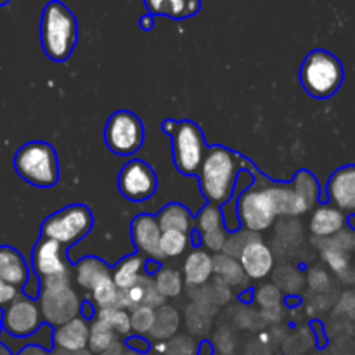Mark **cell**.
Listing matches in <instances>:
<instances>
[{
	"label": "cell",
	"mask_w": 355,
	"mask_h": 355,
	"mask_svg": "<svg viewBox=\"0 0 355 355\" xmlns=\"http://www.w3.org/2000/svg\"><path fill=\"white\" fill-rule=\"evenodd\" d=\"M309 227L315 238L328 239L347 227V215L336 207H333L331 203L321 205L312 214Z\"/></svg>",
	"instance_id": "17"
},
{
	"label": "cell",
	"mask_w": 355,
	"mask_h": 355,
	"mask_svg": "<svg viewBox=\"0 0 355 355\" xmlns=\"http://www.w3.org/2000/svg\"><path fill=\"white\" fill-rule=\"evenodd\" d=\"M354 252H355V250H354Z\"/></svg>",
	"instance_id": "54"
},
{
	"label": "cell",
	"mask_w": 355,
	"mask_h": 355,
	"mask_svg": "<svg viewBox=\"0 0 355 355\" xmlns=\"http://www.w3.org/2000/svg\"><path fill=\"white\" fill-rule=\"evenodd\" d=\"M99 355H123V347H121V343H116V345L111 347L110 350H106V352Z\"/></svg>",
	"instance_id": "46"
},
{
	"label": "cell",
	"mask_w": 355,
	"mask_h": 355,
	"mask_svg": "<svg viewBox=\"0 0 355 355\" xmlns=\"http://www.w3.org/2000/svg\"><path fill=\"white\" fill-rule=\"evenodd\" d=\"M214 274H217L218 279L227 284V286H239V284L245 283L246 277L238 260L224 255V253L214 257Z\"/></svg>",
	"instance_id": "26"
},
{
	"label": "cell",
	"mask_w": 355,
	"mask_h": 355,
	"mask_svg": "<svg viewBox=\"0 0 355 355\" xmlns=\"http://www.w3.org/2000/svg\"><path fill=\"white\" fill-rule=\"evenodd\" d=\"M0 326H2V322H0Z\"/></svg>",
	"instance_id": "53"
},
{
	"label": "cell",
	"mask_w": 355,
	"mask_h": 355,
	"mask_svg": "<svg viewBox=\"0 0 355 355\" xmlns=\"http://www.w3.org/2000/svg\"><path fill=\"white\" fill-rule=\"evenodd\" d=\"M196 345H194L193 340H189L187 336H179V338H173L172 342H168L165 345L163 354L165 355H196Z\"/></svg>",
	"instance_id": "37"
},
{
	"label": "cell",
	"mask_w": 355,
	"mask_h": 355,
	"mask_svg": "<svg viewBox=\"0 0 355 355\" xmlns=\"http://www.w3.org/2000/svg\"><path fill=\"white\" fill-rule=\"evenodd\" d=\"M144 6L151 16H168L180 21L200 12L201 0H144Z\"/></svg>",
	"instance_id": "19"
},
{
	"label": "cell",
	"mask_w": 355,
	"mask_h": 355,
	"mask_svg": "<svg viewBox=\"0 0 355 355\" xmlns=\"http://www.w3.org/2000/svg\"><path fill=\"white\" fill-rule=\"evenodd\" d=\"M125 297V307H159L163 304V297L158 293V290L155 288L149 277L141 276L137 283L130 288V290L123 291Z\"/></svg>",
	"instance_id": "21"
},
{
	"label": "cell",
	"mask_w": 355,
	"mask_h": 355,
	"mask_svg": "<svg viewBox=\"0 0 355 355\" xmlns=\"http://www.w3.org/2000/svg\"><path fill=\"white\" fill-rule=\"evenodd\" d=\"M153 26H155V16H151V14H144V16L141 17V28L142 30L149 31Z\"/></svg>",
	"instance_id": "45"
},
{
	"label": "cell",
	"mask_w": 355,
	"mask_h": 355,
	"mask_svg": "<svg viewBox=\"0 0 355 355\" xmlns=\"http://www.w3.org/2000/svg\"><path fill=\"white\" fill-rule=\"evenodd\" d=\"M156 319V311L151 307H137L130 314V326L135 335H149Z\"/></svg>",
	"instance_id": "34"
},
{
	"label": "cell",
	"mask_w": 355,
	"mask_h": 355,
	"mask_svg": "<svg viewBox=\"0 0 355 355\" xmlns=\"http://www.w3.org/2000/svg\"><path fill=\"white\" fill-rule=\"evenodd\" d=\"M92 214L85 205H71L47 217L42 225V234L44 238L58 241L59 245L68 246L85 238L92 229Z\"/></svg>",
	"instance_id": "6"
},
{
	"label": "cell",
	"mask_w": 355,
	"mask_h": 355,
	"mask_svg": "<svg viewBox=\"0 0 355 355\" xmlns=\"http://www.w3.org/2000/svg\"><path fill=\"white\" fill-rule=\"evenodd\" d=\"M123 355H141V354H137V352H132V350H128V352H123Z\"/></svg>",
	"instance_id": "51"
},
{
	"label": "cell",
	"mask_w": 355,
	"mask_h": 355,
	"mask_svg": "<svg viewBox=\"0 0 355 355\" xmlns=\"http://www.w3.org/2000/svg\"><path fill=\"white\" fill-rule=\"evenodd\" d=\"M127 345L132 352H137V354H146L149 350V343L146 342L142 336H132V338L127 340Z\"/></svg>",
	"instance_id": "43"
},
{
	"label": "cell",
	"mask_w": 355,
	"mask_h": 355,
	"mask_svg": "<svg viewBox=\"0 0 355 355\" xmlns=\"http://www.w3.org/2000/svg\"><path fill=\"white\" fill-rule=\"evenodd\" d=\"M89 331L90 326L87 324L85 318H75L55 328L52 342L55 349L61 352H80V350H87Z\"/></svg>",
	"instance_id": "16"
},
{
	"label": "cell",
	"mask_w": 355,
	"mask_h": 355,
	"mask_svg": "<svg viewBox=\"0 0 355 355\" xmlns=\"http://www.w3.org/2000/svg\"><path fill=\"white\" fill-rule=\"evenodd\" d=\"M343 78H345V71L340 59L324 49H315L309 52L307 58L302 62V87L309 96L315 99H328L335 96L342 87Z\"/></svg>",
	"instance_id": "3"
},
{
	"label": "cell",
	"mask_w": 355,
	"mask_h": 355,
	"mask_svg": "<svg viewBox=\"0 0 355 355\" xmlns=\"http://www.w3.org/2000/svg\"><path fill=\"white\" fill-rule=\"evenodd\" d=\"M9 2H10V0H0V7H3L6 3H9Z\"/></svg>",
	"instance_id": "52"
},
{
	"label": "cell",
	"mask_w": 355,
	"mask_h": 355,
	"mask_svg": "<svg viewBox=\"0 0 355 355\" xmlns=\"http://www.w3.org/2000/svg\"><path fill=\"white\" fill-rule=\"evenodd\" d=\"M0 355H12V354H10V352H9V350H7V349H6V347H3V345H2V343H0Z\"/></svg>",
	"instance_id": "50"
},
{
	"label": "cell",
	"mask_w": 355,
	"mask_h": 355,
	"mask_svg": "<svg viewBox=\"0 0 355 355\" xmlns=\"http://www.w3.org/2000/svg\"><path fill=\"white\" fill-rule=\"evenodd\" d=\"M14 168L21 179L38 187H51L59 179L55 149L45 142H30L19 148L14 158Z\"/></svg>",
	"instance_id": "4"
},
{
	"label": "cell",
	"mask_w": 355,
	"mask_h": 355,
	"mask_svg": "<svg viewBox=\"0 0 355 355\" xmlns=\"http://www.w3.org/2000/svg\"><path fill=\"white\" fill-rule=\"evenodd\" d=\"M156 175L149 165L141 159H130L118 175L120 193L130 201H144L155 194Z\"/></svg>",
	"instance_id": "11"
},
{
	"label": "cell",
	"mask_w": 355,
	"mask_h": 355,
	"mask_svg": "<svg viewBox=\"0 0 355 355\" xmlns=\"http://www.w3.org/2000/svg\"><path fill=\"white\" fill-rule=\"evenodd\" d=\"M158 224L162 232L165 231H179L184 234H189L191 227H193V218L191 214L179 203H172L168 207L163 208L158 215Z\"/></svg>",
	"instance_id": "22"
},
{
	"label": "cell",
	"mask_w": 355,
	"mask_h": 355,
	"mask_svg": "<svg viewBox=\"0 0 355 355\" xmlns=\"http://www.w3.org/2000/svg\"><path fill=\"white\" fill-rule=\"evenodd\" d=\"M155 288L163 298H172L182 291V277L177 270L162 269L155 277Z\"/></svg>",
	"instance_id": "31"
},
{
	"label": "cell",
	"mask_w": 355,
	"mask_h": 355,
	"mask_svg": "<svg viewBox=\"0 0 355 355\" xmlns=\"http://www.w3.org/2000/svg\"><path fill=\"white\" fill-rule=\"evenodd\" d=\"M92 295L94 302H96L99 309H127L125 307L123 291L118 290L116 284L111 279V276L103 277V279L92 288Z\"/></svg>",
	"instance_id": "25"
},
{
	"label": "cell",
	"mask_w": 355,
	"mask_h": 355,
	"mask_svg": "<svg viewBox=\"0 0 355 355\" xmlns=\"http://www.w3.org/2000/svg\"><path fill=\"white\" fill-rule=\"evenodd\" d=\"M42 326L40 307L31 298H19L7 305L2 315L3 333L14 338H28Z\"/></svg>",
	"instance_id": "10"
},
{
	"label": "cell",
	"mask_w": 355,
	"mask_h": 355,
	"mask_svg": "<svg viewBox=\"0 0 355 355\" xmlns=\"http://www.w3.org/2000/svg\"><path fill=\"white\" fill-rule=\"evenodd\" d=\"M177 329H179V315H177V312L172 311L170 307H163L162 311L156 312L155 324H153L149 335H151V338L163 342V340L172 338Z\"/></svg>",
	"instance_id": "28"
},
{
	"label": "cell",
	"mask_w": 355,
	"mask_h": 355,
	"mask_svg": "<svg viewBox=\"0 0 355 355\" xmlns=\"http://www.w3.org/2000/svg\"><path fill=\"white\" fill-rule=\"evenodd\" d=\"M319 246H321V248L338 250V252H343L349 255L350 252L355 250V231L352 227L342 229L338 234L331 236V238L328 239H321V241H319Z\"/></svg>",
	"instance_id": "35"
},
{
	"label": "cell",
	"mask_w": 355,
	"mask_h": 355,
	"mask_svg": "<svg viewBox=\"0 0 355 355\" xmlns=\"http://www.w3.org/2000/svg\"><path fill=\"white\" fill-rule=\"evenodd\" d=\"M76 272V281L82 288L92 291V288L99 283L103 277L111 276L110 269L104 262H101L99 259H94V257H85V259L78 260L75 267Z\"/></svg>",
	"instance_id": "24"
},
{
	"label": "cell",
	"mask_w": 355,
	"mask_h": 355,
	"mask_svg": "<svg viewBox=\"0 0 355 355\" xmlns=\"http://www.w3.org/2000/svg\"><path fill=\"white\" fill-rule=\"evenodd\" d=\"M309 284H311L312 290L315 291H324L329 286V277L324 270L314 269L309 272Z\"/></svg>",
	"instance_id": "41"
},
{
	"label": "cell",
	"mask_w": 355,
	"mask_h": 355,
	"mask_svg": "<svg viewBox=\"0 0 355 355\" xmlns=\"http://www.w3.org/2000/svg\"><path fill=\"white\" fill-rule=\"evenodd\" d=\"M214 354V349H211L210 343H201L200 349L196 350V355H211Z\"/></svg>",
	"instance_id": "47"
},
{
	"label": "cell",
	"mask_w": 355,
	"mask_h": 355,
	"mask_svg": "<svg viewBox=\"0 0 355 355\" xmlns=\"http://www.w3.org/2000/svg\"><path fill=\"white\" fill-rule=\"evenodd\" d=\"M40 40L45 54L52 61H66L78 40V23L75 14L59 0L44 7L40 21Z\"/></svg>",
	"instance_id": "1"
},
{
	"label": "cell",
	"mask_w": 355,
	"mask_h": 355,
	"mask_svg": "<svg viewBox=\"0 0 355 355\" xmlns=\"http://www.w3.org/2000/svg\"><path fill=\"white\" fill-rule=\"evenodd\" d=\"M31 266H33L35 274L40 276L42 279L68 276V263L62 257V245L47 238H42L35 245Z\"/></svg>",
	"instance_id": "12"
},
{
	"label": "cell",
	"mask_w": 355,
	"mask_h": 355,
	"mask_svg": "<svg viewBox=\"0 0 355 355\" xmlns=\"http://www.w3.org/2000/svg\"><path fill=\"white\" fill-rule=\"evenodd\" d=\"M187 245H189V236L179 231H165L162 232V239H159V250H162L163 259H175V257L182 255L186 252Z\"/></svg>",
	"instance_id": "32"
},
{
	"label": "cell",
	"mask_w": 355,
	"mask_h": 355,
	"mask_svg": "<svg viewBox=\"0 0 355 355\" xmlns=\"http://www.w3.org/2000/svg\"><path fill=\"white\" fill-rule=\"evenodd\" d=\"M214 274V257L205 250H194L184 262V279L191 286H201Z\"/></svg>",
	"instance_id": "20"
},
{
	"label": "cell",
	"mask_w": 355,
	"mask_h": 355,
	"mask_svg": "<svg viewBox=\"0 0 355 355\" xmlns=\"http://www.w3.org/2000/svg\"><path fill=\"white\" fill-rule=\"evenodd\" d=\"M253 236H255V232H250V231L236 232V234H232V238H227V241H225L224 255L232 257V259H234V257H239L241 250L245 248V245L253 238Z\"/></svg>",
	"instance_id": "38"
},
{
	"label": "cell",
	"mask_w": 355,
	"mask_h": 355,
	"mask_svg": "<svg viewBox=\"0 0 355 355\" xmlns=\"http://www.w3.org/2000/svg\"><path fill=\"white\" fill-rule=\"evenodd\" d=\"M82 311L78 297L69 286V276L42 279L40 314L49 326H61L78 318Z\"/></svg>",
	"instance_id": "5"
},
{
	"label": "cell",
	"mask_w": 355,
	"mask_h": 355,
	"mask_svg": "<svg viewBox=\"0 0 355 355\" xmlns=\"http://www.w3.org/2000/svg\"><path fill=\"white\" fill-rule=\"evenodd\" d=\"M97 319L106 322L116 335L127 336L130 335L132 326H130V314L125 309H101Z\"/></svg>",
	"instance_id": "29"
},
{
	"label": "cell",
	"mask_w": 355,
	"mask_h": 355,
	"mask_svg": "<svg viewBox=\"0 0 355 355\" xmlns=\"http://www.w3.org/2000/svg\"><path fill=\"white\" fill-rule=\"evenodd\" d=\"M17 297H19L17 288L0 279V307H7V305L12 304Z\"/></svg>",
	"instance_id": "42"
},
{
	"label": "cell",
	"mask_w": 355,
	"mask_h": 355,
	"mask_svg": "<svg viewBox=\"0 0 355 355\" xmlns=\"http://www.w3.org/2000/svg\"><path fill=\"white\" fill-rule=\"evenodd\" d=\"M321 255L333 272L345 274L347 270H349L350 260L347 253L338 252V250H333V248H321Z\"/></svg>",
	"instance_id": "36"
},
{
	"label": "cell",
	"mask_w": 355,
	"mask_h": 355,
	"mask_svg": "<svg viewBox=\"0 0 355 355\" xmlns=\"http://www.w3.org/2000/svg\"><path fill=\"white\" fill-rule=\"evenodd\" d=\"M225 241H227V232H225L224 227L203 236V245L211 252H224Z\"/></svg>",
	"instance_id": "40"
},
{
	"label": "cell",
	"mask_w": 355,
	"mask_h": 355,
	"mask_svg": "<svg viewBox=\"0 0 355 355\" xmlns=\"http://www.w3.org/2000/svg\"><path fill=\"white\" fill-rule=\"evenodd\" d=\"M172 155L175 168L184 175L200 172V166L207 155L203 134L194 121H177L172 134Z\"/></svg>",
	"instance_id": "7"
},
{
	"label": "cell",
	"mask_w": 355,
	"mask_h": 355,
	"mask_svg": "<svg viewBox=\"0 0 355 355\" xmlns=\"http://www.w3.org/2000/svg\"><path fill=\"white\" fill-rule=\"evenodd\" d=\"M116 336V333H114L106 322L96 319V321L92 322V326H90L89 345H87V349H89V352L92 355L106 352V350H110L111 347H114L118 343Z\"/></svg>",
	"instance_id": "27"
},
{
	"label": "cell",
	"mask_w": 355,
	"mask_h": 355,
	"mask_svg": "<svg viewBox=\"0 0 355 355\" xmlns=\"http://www.w3.org/2000/svg\"><path fill=\"white\" fill-rule=\"evenodd\" d=\"M54 355H92L89 352V350H80V352H61V350H58Z\"/></svg>",
	"instance_id": "49"
},
{
	"label": "cell",
	"mask_w": 355,
	"mask_h": 355,
	"mask_svg": "<svg viewBox=\"0 0 355 355\" xmlns=\"http://www.w3.org/2000/svg\"><path fill=\"white\" fill-rule=\"evenodd\" d=\"M291 186H293V189L300 194V198L307 203L309 208H312L315 203H318L319 184L311 172H305V170L298 172Z\"/></svg>",
	"instance_id": "30"
},
{
	"label": "cell",
	"mask_w": 355,
	"mask_h": 355,
	"mask_svg": "<svg viewBox=\"0 0 355 355\" xmlns=\"http://www.w3.org/2000/svg\"><path fill=\"white\" fill-rule=\"evenodd\" d=\"M238 220L250 232H262L274 224L277 207L272 187H252L243 191L238 200Z\"/></svg>",
	"instance_id": "8"
},
{
	"label": "cell",
	"mask_w": 355,
	"mask_h": 355,
	"mask_svg": "<svg viewBox=\"0 0 355 355\" xmlns=\"http://www.w3.org/2000/svg\"><path fill=\"white\" fill-rule=\"evenodd\" d=\"M16 355H49L47 350L44 347H38V345H26L19 350Z\"/></svg>",
	"instance_id": "44"
},
{
	"label": "cell",
	"mask_w": 355,
	"mask_h": 355,
	"mask_svg": "<svg viewBox=\"0 0 355 355\" xmlns=\"http://www.w3.org/2000/svg\"><path fill=\"white\" fill-rule=\"evenodd\" d=\"M328 200L345 215L355 217V165H345L331 173L326 186Z\"/></svg>",
	"instance_id": "13"
},
{
	"label": "cell",
	"mask_w": 355,
	"mask_h": 355,
	"mask_svg": "<svg viewBox=\"0 0 355 355\" xmlns=\"http://www.w3.org/2000/svg\"><path fill=\"white\" fill-rule=\"evenodd\" d=\"M104 141L114 155H134L144 142V128L141 120L128 111L111 114L104 128Z\"/></svg>",
	"instance_id": "9"
},
{
	"label": "cell",
	"mask_w": 355,
	"mask_h": 355,
	"mask_svg": "<svg viewBox=\"0 0 355 355\" xmlns=\"http://www.w3.org/2000/svg\"><path fill=\"white\" fill-rule=\"evenodd\" d=\"M238 180V165L229 149L215 146L205 155L200 166V184L203 196L210 203H225L232 196Z\"/></svg>",
	"instance_id": "2"
},
{
	"label": "cell",
	"mask_w": 355,
	"mask_h": 355,
	"mask_svg": "<svg viewBox=\"0 0 355 355\" xmlns=\"http://www.w3.org/2000/svg\"><path fill=\"white\" fill-rule=\"evenodd\" d=\"M196 225H198V231L201 232V236L224 227V215H222L220 208L215 207V205H208V207H205L203 210L200 211V215H198Z\"/></svg>",
	"instance_id": "33"
},
{
	"label": "cell",
	"mask_w": 355,
	"mask_h": 355,
	"mask_svg": "<svg viewBox=\"0 0 355 355\" xmlns=\"http://www.w3.org/2000/svg\"><path fill=\"white\" fill-rule=\"evenodd\" d=\"M259 304L262 305L266 311H274V309H277V305H279L281 302V295H279V290H277L276 286H263L260 288L259 291ZM263 311V312H266Z\"/></svg>",
	"instance_id": "39"
},
{
	"label": "cell",
	"mask_w": 355,
	"mask_h": 355,
	"mask_svg": "<svg viewBox=\"0 0 355 355\" xmlns=\"http://www.w3.org/2000/svg\"><path fill=\"white\" fill-rule=\"evenodd\" d=\"M28 266L19 252L10 246H0V279L21 288L28 283Z\"/></svg>",
	"instance_id": "18"
},
{
	"label": "cell",
	"mask_w": 355,
	"mask_h": 355,
	"mask_svg": "<svg viewBox=\"0 0 355 355\" xmlns=\"http://www.w3.org/2000/svg\"><path fill=\"white\" fill-rule=\"evenodd\" d=\"M175 127H177V121H173V120H166L165 123L162 125L163 130H165L166 134H170V135L173 134V130H175Z\"/></svg>",
	"instance_id": "48"
},
{
	"label": "cell",
	"mask_w": 355,
	"mask_h": 355,
	"mask_svg": "<svg viewBox=\"0 0 355 355\" xmlns=\"http://www.w3.org/2000/svg\"><path fill=\"white\" fill-rule=\"evenodd\" d=\"M159 239H162V229L158 220L153 215L141 214L132 222V241L134 245L155 260H162V250H159Z\"/></svg>",
	"instance_id": "15"
},
{
	"label": "cell",
	"mask_w": 355,
	"mask_h": 355,
	"mask_svg": "<svg viewBox=\"0 0 355 355\" xmlns=\"http://www.w3.org/2000/svg\"><path fill=\"white\" fill-rule=\"evenodd\" d=\"M238 259L243 272L252 279H263L269 276L274 267L272 252L257 234L246 243Z\"/></svg>",
	"instance_id": "14"
},
{
	"label": "cell",
	"mask_w": 355,
	"mask_h": 355,
	"mask_svg": "<svg viewBox=\"0 0 355 355\" xmlns=\"http://www.w3.org/2000/svg\"><path fill=\"white\" fill-rule=\"evenodd\" d=\"M144 267V260L141 255H130L121 260L116 269L111 274V279L120 291H127L134 286L141 277V270Z\"/></svg>",
	"instance_id": "23"
}]
</instances>
